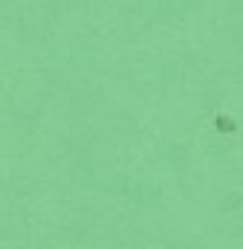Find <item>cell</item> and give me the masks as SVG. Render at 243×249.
<instances>
[{"mask_svg": "<svg viewBox=\"0 0 243 249\" xmlns=\"http://www.w3.org/2000/svg\"><path fill=\"white\" fill-rule=\"evenodd\" d=\"M217 130H223V133H229V130H238V124L235 122H229V116H217Z\"/></svg>", "mask_w": 243, "mask_h": 249, "instance_id": "obj_1", "label": "cell"}]
</instances>
